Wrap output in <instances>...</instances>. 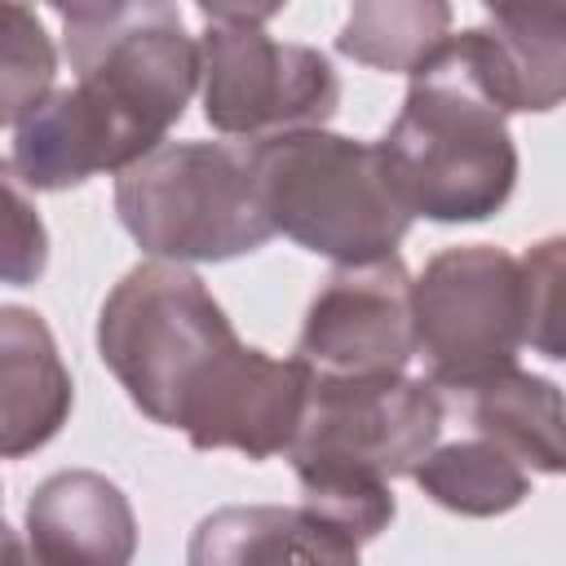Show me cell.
<instances>
[{"instance_id":"2","label":"cell","mask_w":566,"mask_h":566,"mask_svg":"<svg viewBox=\"0 0 566 566\" xmlns=\"http://www.w3.org/2000/svg\"><path fill=\"white\" fill-rule=\"evenodd\" d=\"M239 332L203 279L172 261L133 265L97 314V354L133 407L181 429L195 398L239 349Z\"/></svg>"},{"instance_id":"5","label":"cell","mask_w":566,"mask_h":566,"mask_svg":"<svg viewBox=\"0 0 566 566\" xmlns=\"http://www.w3.org/2000/svg\"><path fill=\"white\" fill-rule=\"evenodd\" d=\"M115 212L155 261H230L274 239L248 142H164L115 177Z\"/></svg>"},{"instance_id":"4","label":"cell","mask_w":566,"mask_h":566,"mask_svg":"<svg viewBox=\"0 0 566 566\" xmlns=\"http://www.w3.org/2000/svg\"><path fill=\"white\" fill-rule=\"evenodd\" d=\"M75 93L115 128L133 164L164 146L199 88V44L172 4H62Z\"/></svg>"},{"instance_id":"8","label":"cell","mask_w":566,"mask_h":566,"mask_svg":"<svg viewBox=\"0 0 566 566\" xmlns=\"http://www.w3.org/2000/svg\"><path fill=\"white\" fill-rule=\"evenodd\" d=\"M442 398L424 376H385V380H323L310 376L305 411L287 460L296 482L358 478L394 482L442 438Z\"/></svg>"},{"instance_id":"1","label":"cell","mask_w":566,"mask_h":566,"mask_svg":"<svg viewBox=\"0 0 566 566\" xmlns=\"http://www.w3.org/2000/svg\"><path fill=\"white\" fill-rule=\"evenodd\" d=\"M371 146L407 217L486 221L517 186V146L504 111L478 88L455 35L411 71L402 111Z\"/></svg>"},{"instance_id":"9","label":"cell","mask_w":566,"mask_h":566,"mask_svg":"<svg viewBox=\"0 0 566 566\" xmlns=\"http://www.w3.org/2000/svg\"><path fill=\"white\" fill-rule=\"evenodd\" d=\"M292 358L323 380L407 376L416 358V332L411 274L402 256L394 252L363 265H336L305 310Z\"/></svg>"},{"instance_id":"22","label":"cell","mask_w":566,"mask_h":566,"mask_svg":"<svg viewBox=\"0 0 566 566\" xmlns=\"http://www.w3.org/2000/svg\"><path fill=\"white\" fill-rule=\"evenodd\" d=\"M31 566H44V562H35V553H31Z\"/></svg>"},{"instance_id":"14","label":"cell","mask_w":566,"mask_h":566,"mask_svg":"<svg viewBox=\"0 0 566 566\" xmlns=\"http://www.w3.org/2000/svg\"><path fill=\"white\" fill-rule=\"evenodd\" d=\"M186 566H358V544L305 504H230L195 526Z\"/></svg>"},{"instance_id":"7","label":"cell","mask_w":566,"mask_h":566,"mask_svg":"<svg viewBox=\"0 0 566 566\" xmlns=\"http://www.w3.org/2000/svg\"><path fill=\"white\" fill-rule=\"evenodd\" d=\"M411 332L433 389H460L517 367L526 345L517 256L491 243L438 252L420 279H411Z\"/></svg>"},{"instance_id":"13","label":"cell","mask_w":566,"mask_h":566,"mask_svg":"<svg viewBox=\"0 0 566 566\" xmlns=\"http://www.w3.org/2000/svg\"><path fill=\"white\" fill-rule=\"evenodd\" d=\"M71 402L75 385L49 323L27 305H0V460L53 442Z\"/></svg>"},{"instance_id":"12","label":"cell","mask_w":566,"mask_h":566,"mask_svg":"<svg viewBox=\"0 0 566 566\" xmlns=\"http://www.w3.org/2000/svg\"><path fill=\"white\" fill-rule=\"evenodd\" d=\"M27 548L44 566H128L137 517L128 495L93 469H62L27 500Z\"/></svg>"},{"instance_id":"6","label":"cell","mask_w":566,"mask_h":566,"mask_svg":"<svg viewBox=\"0 0 566 566\" xmlns=\"http://www.w3.org/2000/svg\"><path fill=\"white\" fill-rule=\"evenodd\" d=\"M279 4H199V88L203 115L226 137L265 142L323 128L340 106V75L310 44L270 35Z\"/></svg>"},{"instance_id":"3","label":"cell","mask_w":566,"mask_h":566,"mask_svg":"<svg viewBox=\"0 0 566 566\" xmlns=\"http://www.w3.org/2000/svg\"><path fill=\"white\" fill-rule=\"evenodd\" d=\"M248 164L270 230L336 265L394 256L411 230L371 142L301 128L248 142Z\"/></svg>"},{"instance_id":"20","label":"cell","mask_w":566,"mask_h":566,"mask_svg":"<svg viewBox=\"0 0 566 566\" xmlns=\"http://www.w3.org/2000/svg\"><path fill=\"white\" fill-rule=\"evenodd\" d=\"M522 292H526V345L544 358H562L557 314H562V239L535 243L522 261Z\"/></svg>"},{"instance_id":"18","label":"cell","mask_w":566,"mask_h":566,"mask_svg":"<svg viewBox=\"0 0 566 566\" xmlns=\"http://www.w3.org/2000/svg\"><path fill=\"white\" fill-rule=\"evenodd\" d=\"M57 80V49L27 4H0V128L22 124Z\"/></svg>"},{"instance_id":"16","label":"cell","mask_w":566,"mask_h":566,"mask_svg":"<svg viewBox=\"0 0 566 566\" xmlns=\"http://www.w3.org/2000/svg\"><path fill=\"white\" fill-rule=\"evenodd\" d=\"M411 478L433 504L460 517H495V513L517 509L531 495V473L509 451H500L495 442L478 433L438 442L411 469Z\"/></svg>"},{"instance_id":"21","label":"cell","mask_w":566,"mask_h":566,"mask_svg":"<svg viewBox=\"0 0 566 566\" xmlns=\"http://www.w3.org/2000/svg\"><path fill=\"white\" fill-rule=\"evenodd\" d=\"M0 566H31L27 539H22L18 531H9L4 522H0Z\"/></svg>"},{"instance_id":"17","label":"cell","mask_w":566,"mask_h":566,"mask_svg":"<svg viewBox=\"0 0 566 566\" xmlns=\"http://www.w3.org/2000/svg\"><path fill=\"white\" fill-rule=\"evenodd\" d=\"M451 35V9L442 0H363L349 9L336 49L363 66L411 75Z\"/></svg>"},{"instance_id":"10","label":"cell","mask_w":566,"mask_h":566,"mask_svg":"<svg viewBox=\"0 0 566 566\" xmlns=\"http://www.w3.org/2000/svg\"><path fill=\"white\" fill-rule=\"evenodd\" d=\"M310 394V371L296 358H270L239 345L230 363L208 380L181 420V433L199 451H239L248 460L283 455L296 438Z\"/></svg>"},{"instance_id":"19","label":"cell","mask_w":566,"mask_h":566,"mask_svg":"<svg viewBox=\"0 0 566 566\" xmlns=\"http://www.w3.org/2000/svg\"><path fill=\"white\" fill-rule=\"evenodd\" d=\"M49 270V230L18 181L13 164L0 159V283L9 287H31Z\"/></svg>"},{"instance_id":"15","label":"cell","mask_w":566,"mask_h":566,"mask_svg":"<svg viewBox=\"0 0 566 566\" xmlns=\"http://www.w3.org/2000/svg\"><path fill=\"white\" fill-rule=\"evenodd\" d=\"M438 398H442V416H455L464 433H478L500 451H509L526 473L562 469L566 424H562V394L553 380L509 367L460 389H438Z\"/></svg>"},{"instance_id":"11","label":"cell","mask_w":566,"mask_h":566,"mask_svg":"<svg viewBox=\"0 0 566 566\" xmlns=\"http://www.w3.org/2000/svg\"><path fill=\"white\" fill-rule=\"evenodd\" d=\"M478 88L504 111H553L566 88V9L491 4L482 27L455 35Z\"/></svg>"}]
</instances>
